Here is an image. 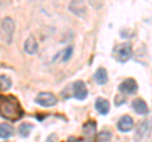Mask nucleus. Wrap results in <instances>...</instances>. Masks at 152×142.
Wrapping results in <instances>:
<instances>
[{"label":"nucleus","mask_w":152,"mask_h":142,"mask_svg":"<svg viewBox=\"0 0 152 142\" xmlns=\"http://www.w3.org/2000/svg\"><path fill=\"white\" fill-rule=\"evenodd\" d=\"M0 117L12 122L23 117V109L17 98L12 95H0Z\"/></svg>","instance_id":"nucleus-1"},{"label":"nucleus","mask_w":152,"mask_h":142,"mask_svg":"<svg viewBox=\"0 0 152 142\" xmlns=\"http://www.w3.org/2000/svg\"><path fill=\"white\" fill-rule=\"evenodd\" d=\"M132 53H133L132 52V45L129 43V42L121 43L114 48V56H115L118 62H121V64L127 62V61L132 57Z\"/></svg>","instance_id":"nucleus-2"},{"label":"nucleus","mask_w":152,"mask_h":142,"mask_svg":"<svg viewBox=\"0 0 152 142\" xmlns=\"http://www.w3.org/2000/svg\"><path fill=\"white\" fill-rule=\"evenodd\" d=\"M14 31H15V26H14L13 19L10 17L4 18V20L1 23V36H3V40L5 41L8 45H10L13 42Z\"/></svg>","instance_id":"nucleus-3"},{"label":"nucleus","mask_w":152,"mask_h":142,"mask_svg":"<svg viewBox=\"0 0 152 142\" xmlns=\"http://www.w3.org/2000/svg\"><path fill=\"white\" fill-rule=\"evenodd\" d=\"M36 103L41 107L50 108V107H53L57 104V98L52 93H45L43 91V93H39L36 97Z\"/></svg>","instance_id":"nucleus-4"},{"label":"nucleus","mask_w":152,"mask_h":142,"mask_svg":"<svg viewBox=\"0 0 152 142\" xmlns=\"http://www.w3.org/2000/svg\"><path fill=\"white\" fill-rule=\"evenodd\" d=\"M118 89H119V91L122 94H128V95H131V94H134L137 90H138V85H137L134 79H126L123 83H121Z\"/></svg>","instance_id":"nucleus-5"},{"label":"nucleus","mask_w":152,"mask_h":142,"mask_svg":"<svg viewBox=\"0 0 152 142\" xmlns=\"http://www.w3.org/2000/svg\"><path fill=\"white\" fill-rule=\"evenodd\" d=\"M72 90H74V97L79 100H84L88 97V89L85 83H83L81 80H77L72 84Z\"/></svg>","instance_id":"nucleus-6"},{"label":"nucleus","mask_w":152,"mask_h":142,"mask_svg":"<svg viewBox=\"0 0 152 142\" xmlns=\"http://www.w3.org/2000/svg\"><path fill=\"white\" fill-rule=\"evenodd\" d=\"M151 130V121L148 119H145L142 121L138 127H137V131H136V135H134V140L136 141H141L143 137H146L147 135H148V132Z\"/></svg>","instance_id":"nucleus-7"},{"label":"nucleus","mask_w":152,"mask_h":142,"mask_svg":"<svg viewBox=\"0 0 152 142\" xmlns=\"http://www.w3.org/2000/svg\"><path fill=\"white\" fill-rule=\"evenodd\" d=\"M134 123H133V119L131 116H123L119 121H118V130L121 132H129Z\"/></svg>","instance_id":"nucleus-8"},{"label":"nucleus","mask_w":152,"mask_h":142,"mask_svg":"<svg viewBox=\"0 0 152 142\" xmlns=\"http://www.w3.org/2000/svg\"><path fill=\"white\" fill-rule=\"evenodd\" d=\"M69 9L77 17H85L86 14V7H85L84 1H71Z\"/></svg>","instance_id":"nucleus-9"},{"label":"nucleus","mask_w":152,"mask_h":142,"mask_svg":"<svg viewBox=\"0 0 152 142\" xmlns=\"http://www.w3.org/2000/svg\"><path fill=\"white\" fill-rule=\"evenodd\" d=\"M24 51L28 55H36L38 52V42L34 37H28L24 42Z\"/></svg>","instance_id":"nucleus-10"},{"label":"nucleus","mask_w":152,"mask_h":142,"mask_svg":"<svg viewBox=\"0 0 152 142\" xmlns=\"http://www.w3.org/2000/svg\"><path fill=\"white\" fill-rule=\"evenodd\" d=\"M132 107H133V109L136 111V113H138V114H141V116H145V114L148 113V107H147L146 102L141 98L134 99L133 103H132Z\"/></svg>","instance_id":"nucleus-11"},{"label":"nucleus","mask_w":152,"mask_h":142,"mask_svg":"<svg viewBox=\"0 0 152 142\" xmlns=\"http://www.w3.org/2000/svg\"><path fill=\"white\" fill-rule=\"evenodd\" d=\"M95 109H96L102 116L108 114L109 109H110V105H109V102L104 98H98L95 100Z\"/></svg>","instance_id":"nucleus-12"},{"label":"nucleus","mask_w":152,"mask_h":142,"mask_svg":"<svg viewBox=\"0 0 152 142\" xmlns=\"http://www.w3.org/2000/svg\"><path fill=\"white\" fill-rule=\"evenodd\" d=\"M13 135H14V128L9 123H1L0 124V138L7 140L10 138Z\"/></svg>","instance_id":"nucleus-13"},{"label":"nucleus","mask_w":152,"mask_h":142,"mask_svg":"<svg viewBox=\"0 0 152 142\" xmlns=\"http://www.w3.org/2000/svg\"><path fill=\"white\" fill-rule=\"evenodd\" d=\"M94 78H95V81H96L99 85L107 84L108 83V72H107V70L104 67H99L96 70V72H95Z\"/></svg>","instance_id":"nucleus-14"},{"label":"nucleus","mask_w":152,"mask_h":142,"mask_svg":"<svg viewBox=\"0 0 152 142\" xmlns=\"http://www.w3.org/2000/svg\"><path fill=\"white\" fill-rule=\"evenodd\" d=\"M12 88V80L8 75H0V90L7 91Z\"/></svg>","instance_id":"nucleus-15"},{"label":"nucleus","mask_w":152,"mask_h":142,"mask_svg":"<svg viewBox=\"0 0 152 142\" xmlns=\"http://www.w3.org/2000/svg\"><path fill=\"white\" fill-rule=\"evenodd\" d=\"M95 132H96V127H95V123L94 122H88L84 126V135L88 136V137H94L95 136Z\"/></svg>","instance_id":"nucleus-16"},{"label":"nucleus","mask_w":152,"mask_h":142,"mask_svg":"<svg viewBox=\"0 0 152 142\" xmlns=\"http://www.w3.org/2000/svg\"><path fill=\"white\" fill-rule=\"evenodd\" d=\"M32 130H33V126L31 123H22V124L19 126V133H20L22 137H28Z\"/></svg>","instance_id":"nucleus-17"},{"label":"nucleus","mask_w":152,"mask_h":142,"mask_svg":"<svg viewBox=\"0 0 152 142\" xmlns=\"http://www.w3.org/2000/svg\"><path fill=\"white\" fill-rule=\"evenodd\" d=\"M110 138H112V132L110 131H102L98 135V140H99V142H109L110 141Z\"/></svg>","instance_id":"nucleus-18"},{"label":"nucleus","mask_w":152,"mask_h":142,"mask_svg":"<svg viewBox=\"0 0 152 142\" xmlns=\"http://www.w3.org/2000/svg\"><path fill=\"white\" fill-rule=\"evenodd\" d=\"M72 51H74V48H72V46H69L66 50H64L62 51V62H66V61H69L70 60V57L72 56Z\"/></svg>","instance_id":"nucleus-19"},{"label":"nucleus","mask_w":152,"mask_h":142,"mask_svg":"<svg viewBox=\"0 0 152 142\" xmlns=\"http://www.w3.org/2000/svg\"><path fill=\"white\" fill-rule=\"evenodd\" d=\"M126 98L124 97H121V95H117L115 97V105H122L123 103H124Z\"/></svg>","instance_id":"nucleus-20"},{"label":"nucleus","mask_w":152,"mask_h":142,"mask_svg":"<svg viewBox=\"0 0 152 142\" xmlns=\"http://www.w3.org/2000/svg\"><path fill=\"white\" fill-rule=\"evenodd\" d=\"M67 142H79V140L75 138V137H70V138L67 140Z\"/></svg>","instance_id":"nucleus-21"},{"label":"nucleus","mask_w":152,"mask_h":142,"mask_svg":"<svg viewBox=\"0 0 152 142\" xmlns=\"http://www.w3.org/2000/svg\"><path fill=\"white\" fill-rule=\"evenodd\" d=\"M53 138H56V135H51L48 138H47V142H52V140H53Z\"/></svg>","instance_id":"nucleus-22"}]
</instances>
